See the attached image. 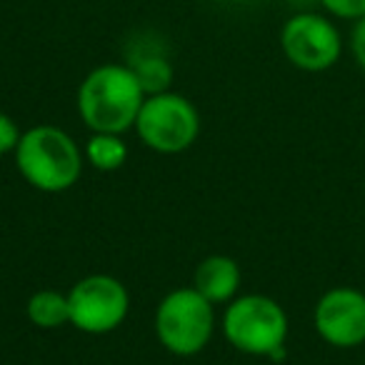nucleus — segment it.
<instances>
[{"instance_id":"f257e3e1","label":"nucleus","mask_w":365,"mask_h":365,"mask_svg":"<svg viewBox=\"0 0 365 365\" xmlns=\"http://www.w3.org/2000/svg\"><path fill=\"white\" fill-rule=\"evenodd\" d=\"M145 101L140 81L128 63H103L78 86L76 106L83 125L91 133H120L135 128Z\"/></svg>"},{"instance_id":"f03ea898","label":"nucleus","mask_w":365,"mask_h":365,"mask_svg":"<svg viewBox=\"0 0 365 365\" xmlns=\"http://www.w3.org/2000/svg\"><path fill=\"white\" fill-rule=\"evenodd\" d=\"M13 160L23 180L41 193H66L81 180L86 168V155L76 138L48 123L23 130Z\"/></svg>"},{"instance_id":"7ed1b4c3","label":"nucleus","mask_w":365,"mask_h":365,"mask_svg":"<svg viewBox=\"0 0 365 365\" xmlns=\"http://www.w3.org/2000/svg\"><path fill=\"white\" fill-rule=\"evenodd\" d=\"M288 313L278 300L260 293H245L223 308L220 330L238 353L280 360L288 338Z\"/></svg>"},{"instance_id":"20e7f679","label":"nucleus","mask_w":365,"mask_h":365,"mask_svg":"<svg viewBox=\"0 0 365 365\" xmlns=\"http://www.w3.org/2000/svg\"><path fill=\"white\" fill-rule=\"evenodd\" d=\"M215 320V305L193 285L175 288L155 308L158 343L178 358H193L213 340Z\"/></svg>"},{"instance_id":"39448f33","label":"nucleus","mask_w":365,"mask_h":365,"mask_svg":"<svg viewBox=\"0 0 365 365\" xmlns=\"http://www.w3.org/2000/svg\"><path fill=\"white\" fill-rule=\"evenodd\" d=\"M133 130L143 145L160 155H178L193 148L200 135V113L185 96L175 91L145 96Z\"/></svg>"},{"instance_id":"423d86ee","label":"nucleus","mask_w":365,"mask_h":365,"mask_svg":"<svg viewBox=\"0 0 365 365\" xmlns=\"http://www.w3.org/2000/svg\"><path fill=\"white\" fill-rule=\"evenodd\" d=\"M278 41L285 61L303 73H325L343 56V36L325 13H293L280 28Z\"/></svg>"},{"instance_id":"0eeeda50","label":"nucleus","mask_w":365,"mask_h":365,"mask_svg":"<svg viewBox=\"0 0 365 365\" xmlns=\"http://www.w3.org/2000/svg\"><path fill=\"white\" fill-rule=\"evenodd\" d=\"M71 325L88 335H108L125 323L130 313V293L118 278L93 273L68 290Z\"/></svg>"},{"instance_id":"6e6552de","label":"nucleus","mask_w":365,"mask_h":365,"mask_svg":"<svg viewBox=\"0 0 365 365\" xmlns=\"http://www.w3.org/2000/svg\"><path fill=\"white\" fill-rule=\"evenodd\" d=\"M318 335L333 348H358L365 343V293L358 288H330L313 310Z\"/></svg>"},{"instance_id":"1a4fd4ad","label":"nucleus","mask_w":365,"mask_h":365,"mask_svg":"<svg viewBox=\"0 0 365 365\" xmlns=\"http://www.w3.org/2000/svg\"><path fill=\"white\" fill-rule=\"evenodd\" d=\"M240 283H243V275H240L238 260L220 253L200 260L193 273V288L213 305H228L233 298H238Z\"/></svg>"},{"instance_id":"9d476101","label":"nucleus","mask_w":365,"mask_h":365,"mask_svg":"<svg viewBox=\"0 0 365 365\" xmlns=\"http://www.w3.org/2000/svg\"><path fill=\"white\" fill-rule=\"evenodd\" d=\"M128 68L135 73L140 81L145 96H155V93H165L173 88V63L168 53L158 46V41H145V38H135V46L128 51Z\"/></svg>"},{"instance_id":"9b49d317","label":"nucleus","mask_w":365,"mask_h":365,"mask_svg":"<svg viewBox=\"0 0 365 365\" xmlns=\"http://www.w3.org/2000/svg\"><path fill=\"white\" fill-rule=\"evenodd\" d=\"M26 315L36 328L41 330H56L63 325H71V303L68 293L53 288H43L28 298Z\"/></svg>"},{"instance_id":"f8f14e48","label":"nucleus","mask_w":365,"mask_h":365,"mask_svg":"<svg viewBox=\"0 0 365 365\" xmlns=\"http://www.w3.org/2000/svg\"><path fill=\"white\" fill-rule=\"evenodd\" d=\"M83 155L91 168L101 173H115L128 163V143L120 133H91L83 145Z\"/></svg>"},{"instance_id":"ddd939ff","label":"nucleus","mask_w":365,"mask_h":365,"mask_svg":"<svg viewBox=\"0 0 365 365\" xmlns=\"http://www.w3.org/2000/svg\"><path fill=\"white\" fill-rule=\"evenodd\" d=\"M325 16L333 21H360L365 18V0H318Z\"/></svg>"},{"instance_id":"4468645a","label":"nucleus","mask_w":365,"mask_h":365,"mask_svg":"<svg viewBox=\"0 0 365 365\" xmlns=\"http://www.w3.org/2000/svg\"><path fill=\"white\" fill-rule=\"evenodd\" d=\"M21 135H23V130L18 128V123L13 120L8 113L0 110V158L13 155V153H16Z\"/></svg>"},{"instance_id":"2eb2a0df","label":"nucleus","mask_w":365,"mask_h":365,"mask_svg":"<svg viewBox=\"0 0 365 365\" xmlns=\"http://www.w3.org/2000/svg\"><path fill=\"white\" fill-rule=\"evenodd\" d=\"M350 56L358 63L360 71H365V18L353 23V31H350Z\"/></svg>"}]
</instances>
